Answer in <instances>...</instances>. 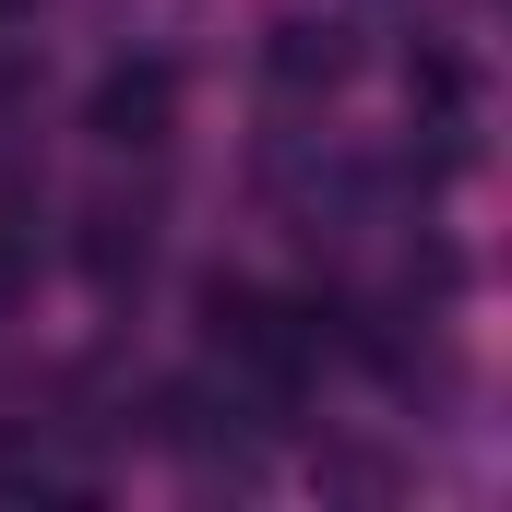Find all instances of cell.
<instances>
[{
    "label": "cell",
    "instance_id": "cell-1",
    "mask_svg": "<svg viewBox=\"0 0 512 512\" xmlns=\"http://www.w3.org/2000/svg\"><path fill=\"white\" fill-rule=\"evenodd\" d=\"M155 120H167V72H120V84L96 96V131H108V143H155Z\"/></svg>",
    "mask_w": 512,
    "mask_h": 512
}]
</instances>
